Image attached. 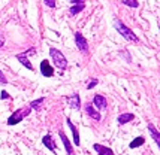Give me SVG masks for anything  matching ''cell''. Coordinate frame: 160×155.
Segmentation results:
<instances>
[{"label": "cell", "instance_id": "1", "mask_svg": "<svg viewBox=\"0 0 160 155\" xmlns=\"http://www.w3.org/2000/svg\"><path fill=\"white\" fill-rule=\"evenodd\" d=\"M114 26H115V28H117V31L124 37L126 40H129V42H139V40H138V36L135 35L127 26H124L120 20H114Z\"/></svg>", "mask_w": 160, "mask_h": 155}, {"label": "cell", "instance_id": "2", "mask_svg": "<svg viewBox=\"0 0 160 155\" xmlns=\"http://www.w3.org/2000/svg\"><path fill=\"white\" fill-rule=\"evenodd\" d=\"M49 55L54 60V66H57L60 70L68 67V60H66V57L62 54V51L56 49V48H49Z\"/></svg>", "mask_w": 160, "mask_h": 155}, {"label": "cell", "instance_id": "3", "mask_svg": "<svg viewBox=\"0 0 160 155\" xmlns=\"http://www.w3.org/2000/svg\"><path fill=\"white\" fill-rule=\"evenodd\" d=\"M28 113H30V107H26V109H18V110H15L9 118H8V125H17L18 122L22 121L24 116H27Z\"/></svg>", "mask_w": 160, "mask_h": 155}, {"label": "cell", "instance_id": "4", "mask_svg": "<svg viewBox=\"0 0 160 155\" xmlns=\"http://www.w3.org/2000/svg\"><path fill=\"white\" fill-rule=\"evenodd\" d=\"M75 42H77V46H78V49L81 51V52H87L88 51V43H87V40H85V37H84L79 31H77L75 33Z\"/></svg>", "mask_w": 160, "mask_h": 155}, {"label": "cell", "instance_id": "5", "mask_svg": "<svg viewBox=\"0 0 160 155\" xmlns=\"http://www.w3.org/2000/svg\"><path fill=\"white\" fill-rule=\"evenodd\" d=\"M41 73L43 75V76H52L54 75V69H52V66H49V61L48 60H43L41 63Z\"/></svg>", "mask_w": 160, "mask_h": 155}, {"label": "cell", "instance_id": "6", "mask_svg": "<svg viewBox=\"0 0 160 155\" xmlns=\"http://www.w3.org/2000/svg\"><path fill=\"white\" fill-rule=\"evenodd\" d=\"M93 105L96 106L98 109H105L108 103H106V99H105L103 96H100V94H96L94 96V99H93Z\"/></svg>", "mask_w": 160, "mask_h": 155}, {"label": "cell", "instance_id": "7", "mask_svg": "<svg viewBox=\"0 0 160 155\" xmlns=\"http://www.w3.org/2000/svg\"><path fill=\"white\" fill-rule=\"evenodd\" d=\"M93 149H94L99 155H114V151H112V149L106 148V146H103V145H99V143H94Z\"/></svg>", "mask_w": 160, "mask_h": 155}, {"label": "cell", "instance_id": "8", "mask_svg": "<svg viewBox=\"0 0 160 155\" xmlns=\"http://www.w3.org/2000/svg\"><path fill=\"white\" fill-rule=\"evenodd\" d=\"M58 134H60V139H62L63 145H64V148H66V151H68V154H69V155H72V154H73V148H72V145H70L69 139H68V136H66V134L63 133L62 130L58 131Z\"/></svg>", "mask_w": 160, "mask_h": 155}, {"label": "cell", "instance_id": "9", "mask_svg": "<svg viewBox=\"0 0 160 155\" xmlns=\"http://www.w3.org/2000/svg\"><path fill=\"white\" fill-rule=\"evenodd\" d=\"M85 112H87V115H88L90 118H93V120H96V121L100 120V113H99L98 110L93 107V105H90V103L85 105Z\"/></svg>", "mask_w": 160, "mask_h": 155}, {"label": "cell", "instance_id": "10", "mask_svg": "<svg viewBox=\"0 0 160 155\" xmlns=\"http://www.w3.org/2000/svg\"><path fill=\"white\" fill-rule=\"evenodd\" d=\"M17 60L20 61L26 69H28V70H33V66H32V63L28 61V58H27V55H26V52H22V54H18L17 55Z\"/></svg>", "mask_w": 160, "mask_h": 155}, {"label": "cell", "instance_id": "11", "mask_svg": "<svg viewBox=\"0 0 160 155\" xmlns=\"http://www.w3.org/2000/svg\"><path fill=\"white\" fill-rule=\"evenodd\" d=\"M66 122H68V125H69L70 130H72V134H73V143H75V145L78 146V145H79V133H78L77 127L73 125V122H72V121H70L69 118L66 120Z\"/></svg>", "mask_w": 160, "mask_h": 155}, {"label": "cell", "instance_id": "12", "mask_svg": "<svg viewBox=\"0 0 160 155\" xmlns=\"http://www.w3.org/2000/svg\"><path fill=\"white\" fill-rule=\"evenodd\" d=\"M148 131H150V134L153 136V139H154V142L157 143V146L160 148V133L156 130V127H154L153 124H148Z\"/></svg>", "mask_w": 160, "mask_h": 155}, {"label": "cell", "instance_id": "13", "mask_svg": "<svg viewBox=\"0 0 160 155\" xmlns=\"http://www.w3.org/2000/svg\"><path fill=\"white\" fill-rule=\"evenodd\" d=\"M42 143H43V145H45V146H47L49 151H52V152L56 151V143H54L52 137H51L49 134H48V136H45V137L42 139Z\"/></svg>", "mask_w": 160, "mask_h": 155}, {"label": "cell", "instance_id": "14", "mask_svg": "<svg viewBox=\"0 0 160 155\" xmlns=\"http://www.w3.org/2000/svg\"><path fill=\"white\" fill-rule=\"evenodd\" d=\"M69 106L72 109H79L81 103H79V96L78 94H73V96L69 97Z\"/></svg>", "mask_w": 160, "mask_h": 155}, {"label": "cell", "instance_id": "15", "mask_svg": "<svg viewBox=\"0 0 160 155\" xmlns=\"http://www.w3.org/2000/svg\"><path fill=\"white\" fill-rule=\"evenodd\" d=\"M135 120V115L133 113H121L118 116V122L120 124H126V122H130Z\"/></svg>", "mask_w": 160, "mask_h": 155}, {"label": "cell", "instance_id": "16", "mask_svg": "<svg viewBox=\"0 0 160 155\" xmlns=\"http://www.w3.org/2000/svg\"><path fill=\"white\" fill-rule=\"evenodd\" d=\"M145 143V139L144 137H136L135 140L130 142V148L135 149V148H138V146H141V145H144Z\"/></svg>", "mask_w": 160, "mask_h": 155}, {"label": "cell", "instance_id": "17", "mask_svg": "<svg viewBox=\"0 0 160 155\" xmlns=\"http://www.w3.org/2000/svg\"><path fill=\"white\" fill-rule=\"evenodd\" d=\"M84 7H85V5H73V6L69 9V12H70V15H77V14H79L81 11H84Z\"/></svg>", "mask_w": 160, "mask_h": 155}, {"label": "cell", "instance_id": "18", "mask_svg": "<svg viewBox=\"0 0 160 155\" xmlns=\"http://www.w3.org/2000/svg\"><path fill=\"white\" fill-rule=\"evenodd\" d=\"M43 101H45V99H43V97H42V99L35 100V101H32V103H30V109H39Z\"/></svg>", "mask_w": 160, "mask_h": 155}, {"label": "cell", "instance_id": "19", "mask_svg": "<svg viewBox=\"0 0 160 155\" xmlns=\"http://www.w3.org/2000/svg\"><path fill=\"white\" fill-rule=\"evenodd\" d=\"M121 3H124L126 6H130V7H138L139 6L138 0H121Z\"/></svg>", "mask_w": 160, "mask_h": 155}, {"label": "cell", "instance_id": "20", "mask_svg": "<svg viewBox=\"0 0 160 155\" xmlns=\"http://www.w3.org/2000/svg\"><path fill=\"white\" fill-rule=\"evenodd\" d=\"M45 2V5L49 7H56V0H43Z\"/></svg>", "mask_w": 160, "mask_h": 155}, {"label": "cell", "instance_id": "21", "mask_svg": "<svg viewBox=\"0 0 160 155\" xmlns=\"http://www.w3.org/2000/svg\"><path fill=\"white\" fill-rule=\"evenodd\" d=\"M96 85H98V79H93V81H91L90 84L87 85V90H91V88H94Z\"/></svg>", "mask_w": 160, "mask_h": 155}, {"label": "cell", "instance_id": "22", "mask_svg": "<svg viewBox=\"0 0 160 155\" xmlns=\"http://www.w3.org/2000/svg\"><path fill=\"white\" fill-rule=\"evenodd\" d=\"M6 78H5V75H3V72L0 70V84H6Z\"/></svg>", "mask_w": 160, "mask_h": 155}, {"label": "cell", "instance_id": "23", "mask_svg": "<svg viewBox=\"0 0 160 155\" xmlns=\"http://www.w3.org/2000/svg\"><path fill=\"white\" fill-rule=\"evenodd\" d=\"M0 99H9V94H8L6 91H2V94H0Z\"/></svg>", "mask_w": 160, "mask_h": 155}, {"label": "cell", "instance_id": "24", "mask_svg": "<svg viewBox=\"0 0 160 155\" xmlns=\"http://www.w3.org/2000/svg\"><path fill=\"white\" fill-rule=\"evenodd\" d=\"M72 3H75V5H84L85 3V0H70Z\"/></svg>", "mask_w": 160, "mask_h": 155}, {"label": "cell", "instance_id": "25", "mask_svg": "<svg viewBox=\"0 0 160 155\" xmlns=\"http://www.w3.org/2000/svg\"><path fill=\"white\" fill-rule=\"evenodd\" d=\"M3 43H5V39H3V36H0V46H3Z\"/></svg>", "mask_w": 160, "mask_h": 155}]
</instances>
